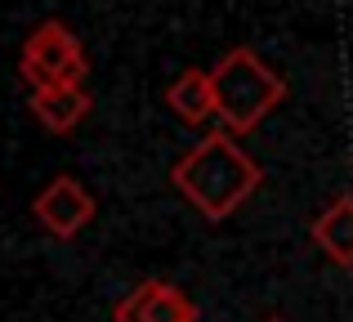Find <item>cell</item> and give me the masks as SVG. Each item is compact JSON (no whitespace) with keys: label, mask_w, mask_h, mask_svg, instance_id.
<instances>
[{"label":"cell","mask_w":353,"mask_h":322,"mask_svg":"<svg viewBox=\"0 0 353 322\" xmlns=\"http://www.w3.org/2000/svg\"><path fill=\"white\" fill-rule=\"evenodd\" d=\"M264 170L241 152V143L228 130H215L197 143L192 152H183L170 170V183L201 210L206 219H228L250 192L259 188Z\"/></svg>","instance_id":"6da1fadb"},{"label":"cell","mask_w":353,"mask_h":322,"mask_svg":"<svg viewBox=\"0 0 353 322\" xmlns=\"http://www.w3.org/2000/svg\"><path fill=\"white\" fill-rule=\"evenodd\" d=\"M210 85H215V112L228 134H246L286 99V81L259 59L255 50L237 45L210 68Z\"/></svg>","instance_id":"7a4b0ae2"},{"label":"cell","mask_w":353,"mask_h":322,"mask_svg":"<svg viewBox=\"0 0 353 322\" xmlns=\"http://www.w3.org/2000/svg\"><path fill=\"white\" fill-rule=\"evenodd\" d=\"M18 72L32 90H54V85H81L90 72V59L81 50V41L72 36L68 23L45 18L41 27H32V36L23 41L18 54Z\"/></svg>","instance_id":"3957f363"},{"label":"cell","mask_w":353,"mask_h":322,"mask_svg":"<svg viewBox=\"0 0 353 322\" xmlns=\"http://www.w3.org/2000/svg\"><path fill=\"white\" fill-rule=\"evenodd\" d=\"M32 210L54 237H77L81 228L94 219V197H90L72 174H54V179L36 192Z\"/></svg>","instance_id":"277c9868"},{"label":"cell","mask_w":353,"mask_h":322,"mask_svg":"<svg viewBox=\"0 0 353 322\" xmlns=\"http://www.w3.org/2000/svg\"><path fill=\"white\" fill-rule=\"evenodd\" d=\"M112 318L117 322H197V305H192L174 282L148 278V282H139L125 300H117Z\"/></svg>","instance_id":"5b68a950"},{"label":"cell","mask_w":353,"mask_h":322,"mask_svg":"<svg viewBox=\"0 0 353 322\" xmlns=\"http://www.w3.org/2000/svg\"><path fill=\"white\" fill-rule=\"evenodd\" d=\"M94 99L85 94V85H54V90H32V112L45 130L68 134L90 117Z\"/></svg>","instance_id":"8992f818"},{"label":"cell","mask_w":353,"mask_h":322,"mask_svg":"<svg viewBox=\"0 0 353 322\" xmlns=\"http://www.w3.org/2000/svg\"><path fill=\"white\" fill-rule=\"evenodd\" d=\"M313 246L327 255L331 264L353 269V192H340L318 219H313Z\"/></svg>","instance_id":"52a82bcc"},{"label":"cell","mask_w":353,"mask_h":322,"mask_svg":"<svg viewBox=\"0 0 353 322\" xmlns=\"http://www.w3.org/2000/svg\"><path fill=\"white\" fill-rule=\"evenodd\" d=\"M165 103H170V112L179 117L183 125H201V121H210V117H219L215 112V85H210V72H201V68L183 72V77L165 90Z\"/></svg>","instance_id":"ba28073f"},{"label":"cell","mask_w":353,"mask_h":322,"mask_svg":"<svg viewBox=\"0 0 353 322\" xmlns=\"http://www.w3.org/2000/svg\"><path fill=\"white\" fill-rule=\"evenodd\" d=\"M268 322H282V318H268Z\"/></svg>","instance_id":"9c48e42d"}]
</instances>
